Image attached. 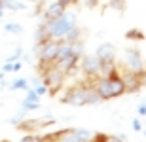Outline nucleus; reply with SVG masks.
Returning <instances> with one entry per match:
<instances>
[{
  "label": "nucleus",
  "instance_id": "nucleus-1",
  "mask_svg": "<svg viewBox=\"0 0 146 142\" xmlns=\"http://www.w3.org/2000/svg\"><path fill=\"white\" fill-rule=\"evenodd\" d=\"M46 32H48V38L53 40H65V36L68 34L72 27H76V13L72 11H65L61 17L57 19H49L46 21Z\"/></svg>",
  "mask_w": 146,
  "mask_h": 142
},
{
  "label": "nucleus",
  "instance_id": "nucleus-2",
  "mask_svg": "<svg viewBox=\"0 0 146 142\" xmlns=\"http://www.w3.org/2000/svg\"><path fill=\"white\" fill-rule=\"evenodd\" d=\"M59 42L61 40L48 38V40H44L42 44H36L38 46V61H40L42 68L55 63V57H57V51H59Z\"/></svg>",
  "mask_w": 146,
  "mask_h": 142
},
{
  "label": "nucleus",
  "instance_id": "nucleus-3",
  "mask_svg": "<svg viewBox=\"0 0 146 142\" xmlns=\"http://www.w3.org/2000/svg\"><path fill=\"white\" fill-rule=\"evenodd\" d=\"M42 83H46L49 93H57L61 87H63V82H65V74L57 68L55 65H49V66H44L42 68Z\"/></svg>",
  "mask_w": 146,
  "mask_h": 142
},
{
  "label": "nucleus",
  "instance_id": "nucleus-4",
  "mask_svg": "<svg viewBox=\"0 0 146 142\" xmlns=\"http://www.w3.org/2000/svg\"><path fill=\"white\" fill-rule=\"evenodd\" d=\"M55 142H91L93 133L87 129H65L53 135Z\"/></svg>",
  "mask_w": 146,
  "mask_h": 142
},
{
  "label": "nucleus",
  "instance_id": "nucleus-5",
  "mask_svg": "<svg viewBox=\"0 0 146 142\" xmlns=\"http://www.w3.org/2000/svg\"><path fill=\"white\" fill-rule=\"evenodd\" d=\"M123 65H125V68H127L129 72H133V74H141V72L144 70L142 55L139 53V49H135V48L125 49V53H123Z\"/></svg>",
  "mask_w": 146,
  "mask_h": 142
},
{
  "label": "nucleus",
  "instance_id": "nucleus-6",
  "mask_svg": "<svg viewBox=\"0 0 146 142\" xmlns=\"http://www.w3.org/2000/svg\"><path fill=\"white\" fill-rule=\"evenodd\" d=\"M63 102L70 104V106H86L87 104V93H86V83H78L74 87L66 91L63 97Z\"/></svg>",
  "mask_w": 146,
  "mask_h": 142
},
{
  "label": "nucleus",
  "instance_id": "nucleus-7",
  "mask_svg": "<svg viewBox=\"0 0 146 142\" xmlns=\"http://www.w3.org/2000/svg\"><path fill=\"white\" fill-rule=\"evenodd\" d=\"M80 68L86 76L97 78L101 72V61L95 55H84V57H80Z\"/></svg>",
  "mask_w": 146,
  "mask_h": 142
},
{
  "label": "nucleus",
  "instance_id": "nucleus-8",
  "mask_svg": "<svg viewBox=\"0 0 146 142\" xmlns=\"http://www.w3.org/2000/svg\"><path fill=\"white\" fill-rule=\"evenodd\" d=\"M93 85H95V89H97L101 100H110V98H114L112 87H110V80L106 76H99L97 80L93 82Z\"/></svg>",
  "mask_w": 146,
  "mask_h": 142
},
{
  "label": "nucleus",
  "instance_id": "nucleus-9",
  "mask_svg": "<svg viewBox=\"0 0 146 142\" xmlns=\"http://www.w3.org/2000/svg\"><path fill=\"white\" fill-rule=\"evenodd\" d=\"M78 57H76L74 53H70V55H66L65 59H61V61H55L53 65L57 66V68H59L61 72H63V74H68V72H72L76 68V65H78Z\"/></svg>",
  "mask_w": 146,
  "mask_h": 142
},
{
  "label": "nucleus",
  "instance_id": "nucleus-10",
  "mask_svg": "<svg viewBox=\"0 0 146 142\" xmlns=\"http://www.w3.org/2000/svg\"><path fill=\"white\" fill-rule=\"evenodd\" d=\"M95 57H97L101 63H104V61H114V57H116V48H114L112 44H101L97 48V51H95Z\"/></svg>",
  "mask_w": 146,
  "mask_h": 142
},
{
  "label": "nucleus",
  "instance_id": "nucleus-11",
  "mask_svg": "<svg viewBox=\"0 0 146 142\" xmlns=\"http://www.w3.org/2000/svg\"><path fill=\"white\" fill-rule=\"evenodd\" d=\"M65 11H66V6H63L59 0H57V2H51V4L46 8V11H44V19H46V21L57 19V17H61Z\"/></svg>",
  "mask_w": 146,
  "mask_h": 142
},
{
  "label": "nucleus",
  "instance_id": "nucleus-12",
  "mask_svg": "<svg viewBox=\"0 0 146 142\" xmlns=\"http://www.w3.org/2000/svg\"><path fill=\"white\" fill-rule=\"evenodd\" d=\"M110 80V87H112V95L114 98L116 97H121V95L125 93V82H123V78L119 76L118 72L116 74H112V76H106Z\"/></svg>",
  "mask_w": 146,
  "mask_h": 142
},
{
  "label": "nucleus",
  "instance_id": "nucleus-13",
  "mask_svg": "<svg viewBox=\"0 0 146 142\" xmlns=\"http://www.w3.org/2000/svg\"><path fill=\"white\" fill-rule=\"evenodd\" d=\"M4 10L23 11V10H27V4H25L23 0H4Z\"/></svg>",
  "mask_w": 146,
  "mask_h": 142
},
{
  "label": "nucleus",
  "instance_id": "nucleus-14",
  "mask_svg": "<svg viewBox=\"0 0 146 142\" xmlns=\"http://www.w3.org/2000/svg\"><path fill=\"white\" fill-rule=\"evenodd\" d=\"M86 93H87V104H97L101 102V97H99L97 89L93 83H86Z\"/></svg>",
  "mask_w": 146,
  "mask_h": 142
},
{
  "label": "nucleus",
  "instance_id": "nucleus-15",
  "mask_svg": "<svg viewBox=\"0 0 146 142\" xmlns=\"http://www.w3.org/2000/svg\"><path fill=\"white\" fill-rule=\"evenodd\" d=\"M116 63L114 61H104V63H101V72H99V76H112V74H116Z\"/></svg>",
  "mask_w": 146,
  "mask_h": 142
},
{
  "label": "nucleus",
  "instance_id": "nucleus-16",
  "mask_svg": "<svg viewBox=\"0 0 146 142\" xmlns=\"http://www.w3.org/2000/svg\"><path fill=\"white\" fill-rule=\"evenodd\" d=\"M4 30L8 34H21L23 32V27L19 23H6L4 25Z\"/></svg>",
  "mask_w": 146,
  "mask_h": 142
},
{
  "label": "nucleus",
  "instance_id": "nucleus-17",
  "mask_svg": "<svg viewBox=\"0 0 146 142\" xmlns=\"http://www.w3.org/2000/svg\"><path fill=\"white\" fill-rule=\"evenodd\" d=\"M78 40H80V28L78 27H72L70 30H68V34H66L65 36V42H78Z\"/></svg>",
  "mask_w": 146,
  "mask_h": 142
},
{
  "label": "nucleus",
  "instance_id": "nucleus-18",
  "mask_svg": "<svg viewBox=\"0 0 146 142\" xmlns=\"http://www.w3.org/2000/svg\"><path fill=\"white\" fill-rule=\"evenodd\" d=\"M13 91H17V89H29V80H25V78H17V80H13L10 85Z\"/></svg>",
  "mask_w": 146,
  "mask_h": 142
},
{
  "label": "nucleus",
  "instance_id": "nucleus-19",
  "mask_svg": "<svg viewBox=\"0 0 146 142\" xmlns=\"http://www.w3.org/2000/svg\"><path fill=\"white\" fill-rule=\"evenodd\" d=\"M91 142H125L121 137H104V135H97V138L93 137Z\"/></svg>",
  "mask_w": 146,
  "mask_h": 142
},
{
  "label": "nucleus",
  "instance_id": "nucleus-20",
  "mask_svg": "<svg viewBox=\"0 0 146 142\" xmlns=\"http://www.w3.org/2000/svg\"><path fill=\"white\" fill-rule=\"evenodd\" d=\"M125 38L127 40H144V34L139 28H133V30H127L125 32Z\"/></svg>",
  "mask_w": 146,
  "mask_h": 142
},
{
  "label": "nucleus",
  "instance_id": "nucleus-21",
  "mask_svg": "<svg viewBox=\"0 0 146 142\" xmlns=\"http://www.w3.org/2000/svg\"><path fill=\"white\" fill-rule=\"evenodd\" d=\"M38 108H40V102H34V100H27V98H25V100L21 102V110H23V112H29V110H38Z\"/></svg>",
  "mask_w": 146,
  "mask_h": 142
},
{
  "label": "nucleus",
  "instance_id": "nucleus-22",
  "mask_svg": "<svg viewBox=\"0 0 146 142\" xmlns=\"http://www.w3.org/2000/svg\"><path fill=\"white\" fill-rule=\"evenodd\" d=\"M72 53L80 59V57H84V44H82V40H78V42H72Z\"/></svg>",
  "mask_w": 146,
  "mask_h": 142
},
{
  "label": "nucleus",
  "instance_id": "nucleus-23",
  "mask_svg": "<svg viewBox=\"0 0 146 142\" xmlns=\"http://www.w3.org/2000/svg\"><path fill=\"white\" fill-rule=\"evenodd\" d=\"M106 4H108V8L118 10V11H121L125 8V2H123V0H106Z\"/></svg>",
  "mask_w": 146,
  "mask_h": 142
},
{
  "label": "nucleus",
  "instance_id": "nucleus-24",
  "mask_svg": "<svg viewBox=\"0 0 146 142\" xmlns=\"http://www.w3.org/2000/svg\"><path fill=\"white\" fill-rule=\"evenodd\" d=\"M19 142H46V138L38 137V135H33V133H29V135H25Z\"/></svg>",
  "mask_w": 146,
  "mask_h": 142
},
{
  "label": "nucleus",
  "instance_id": "nucleus-25",
  "mask_svg": "<svg viewBox=\"0 0 146 142\" xmlns=\"http://www.w3.org/2000/svg\"><path fill=\"white\" fill-rule=\"evenodd\" d=\"M27 100H34V102H40V95L34 91V89H27Z\"/></svg>",
  "mask_w": 146,
  "mask_h": 142
},
{
  "label": "nucleus",
  "instance_id": "nucleus-26",
  "mask_svg": "<svg viewBox=\"0 0 146 142\" xmlns=\"http://www.w3.org/2000/svg\"><path fill=\"white\" fill-rule=\"evenodd\" d=\"M34 91H36L40 97H44V95L48 93V87H46V83H38L36 87H34Z\"/></svg>",
  "mask_w": 146,
  "mask_h": 142
},
{
  "label": "nucleus",
  "instance_id": "nucleus-27",
  "mask_svg": "<svg viewBox=\"0 0 146 142\" xmlns=\"http://www.w3.org/2000/svg\"><path fill=\"white\" fill-rule=\"evenodd\" d=\"M137 112H139L141 116H146V102H144V104H141V106L137 108Z\"/></svg>",
  "mask_w": 146,
  "mask_h": 142
},
{
  "label": "nucleus",
  "instance_id": "nucleus-28",
  "mask_svg": "<svg viewBox=\"0 0 146 142\" xmlns=\"http://www.w3.org/2000/svg\"><path fill=\"white\" fill-rule=\"evenodd\" d=\"M133 129H135V131H141V129H142V125H141V121H139V120H133Z\"/></svg>",
  "mask_w": 146,
  "mask_h": 142
},
{
  "label": "nucleus",
  "instance_id": "nucleus-29",
  "mask_svg": "<svg viewBox=\"0 0 146 142\" xmlns=\"http://www.w3.org/2000/svg\"><path fill=\"white\" fill-rule=\"evenodd\" d=\"M59 2H61L63 6H70V4H74L76 0H59Z\"/></svg>",
  "mask_w": 146,
  "mask_h": 142
},
{
  "label": "nucleus",
  "instance_id": "nucleus-30",
  "mask_svg": "<svg viewBox=\"0 0 146 142\" xmlns=\"http://www.w3.org/2000/svg\"><path fill=\"white\" fill-rule=\"evenodd\" d=\"M4 74H6L4 70H0V82H2V80H4Z\"/></svg>",
  "mask_w": 146,
  "mask_h": 142
},
{
  "label": "nucleus",
  "instance_id": "nucleus-31",
  "mask_svg": "<svg viewBox=\"0 0 146 142\" xmlns=\"http://www.w3.org/2000/svg\"><path fill=\"white\" fill-rule=\"evenodd\" d=\"M46 142H55V140H53V138H46Z\"/></svg>",
  "mask_w": 146,
  "mask_h": 142
},
{
  "label": "nucleus",
  "instance_id": "nucleus-32",
  "mask_svg": "<svg viewBox=\"0 0 146 142\" xmlns=\"http://www.w3.org/2000/svg\"><path fill=\"white\" fill-rule=\"evenodd\" d=\"M25 2H31V0H25Z\"/></svg>",
  "mask_w": 146,
  "mask_h": 142
}]
</instances>
